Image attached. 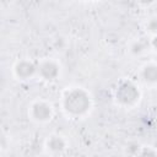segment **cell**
<instances>
[{
	"mask_svg": "<svg viewBox=\"0 0 157 157\" xmlns=\"http://www.w3.org/2000/svg\"><path fill=\"white\" fill-rule=\"evenodd\" d=\"M61 108L66 117L78 119L86 117L92 108V98L82 87H70L61 97Z\"/></svg>",
	"mask_w": 157,
	"mask_h": 157,
	"instance_id": "cell-1",
	"label": "cell"
},
{
	"mask_svg": "<svg viewBox=\"0 0 157 157\" xmlns=\"http://www.w3.org/2000/svg\"><path fill=\"white\" fill-rule=\"evenodd\" d=\"M114 98L117 104L123 108H134L141 98V92L139 87L131 81H123L115 88Z\"/></svg>",
	"mask_w": 157,
	"mask_h": 157,
	"instance_id": "cell-2",
	"label": "cell"
},
{
	"mask_svg": "<svg viewBox=\"0 0 157 157\" xmlns=\"http://www.w3.org/2000/svg\"><path fill=\"white\" fill-rule=\"evenodd\" d=\"M54 115L53 105L44 99H36L31 103L28 109V117L32 121L38 124H45L52 120Z\"/></svg>",
	"mask_w": 157,
	"mask_h": 157,
	"instance_id": "cell-3",
	"label": "cell"
},
{
	"mask_svg": "<svg viewBox=\"0 0 157 157\" xmlns=\"http://www.w3.org/2000/svg\"><path fill=\"white\" fill-rule=\"evenodd\" d=\"M37 76H39L40 80L47 82H53L58 80L60 76V64L53 58L42 59L38 63Z\"/></svg>",
	"mask_w": 157,
	"mask_h": 157,
	"instance_id": "cell-4",
	"label": "cell"
},
{
	"mask_svg": "<svg viewBox=\"0 0 157 157\" xmlns=\"http://www.w3.org/2000/svg\"><path fill=\"white\" fill-rule=\"evenodd\" d=\"M37 72L38 64H36L31 59H20L12 66V74L20 81H28L37 76Z\"/></svg>",
	"mask_w": 157,
	"mask_h": 157,
	"instance_id": "cell-5",
	"label": "cell"
},
{
	"mask_svg": "<svg viewBox=\"0 0 157 157\" xmlns=\"http://www.w3.org/2000/svg\"><path fill=\"white\" fill-rule=\"evenodd\" d=\"M45 148L52 155H61L67 148V141L64 136L54 134L50 135L45 141Z\"/></svg>",
	"mask_w": 157,
	"mask_h": 157,
	"instance_id": "cell-6",
	"label": "cell"
},
{
	"mask_svg": "<svg viewBox=\"0 0 157 157\" xmlns=\"http://www.w3.org/2000/svg\"><path fill=\"white\" fill-rule=\"evenodd\" d=\"M141 78L146 85L156 86L157 85V64L156 63L145 64L141 69Z\"/></svg>",
	"mask_w": 157,
	"mask_h": 157,
	"instance_id": "cell-7",
	"label": "cell"
},
{
	"mask_svg": "<svg viewBox=\"0 0 157 157\" xmlns=\"http://www.w3.org/2000/svg\"><path fill=\"white\" fill-rule=\"evenodd\" d=\"M148 45H150V43H147V42H145V40H141V39H137V40H134V42L130 44L129 50H130V53H131L132 55L139 56V55H142V54L147 50Z\"/></svg>",
	"mask_w": 157,
	"mask_h": 157,
	"instance_id": "cell-8",
	"label": "cell"
},
{
	"mask_svg": "<svg viewBox=\"0 0 157 157\" xmlns=\"http://www.w3.org/2000/svg\"><path fill=\"white\" fill-rule=\"evenodd\" d=\"M145 29L151 36L157 34V16H153V17L147 20V22L145 25Z\"/></svg>",
	"mask_w": 157,
	"mask_h": 157,
	"instance_id": "cell-9",
	"label": "cell"
},
{
	"mask_svg": "<svg viewBox=\"0 0 157 157\" xmlns=\"http://www.w3.org/2000/svg\"><path fill=\"white\" fill-rule=\"evenodd\" d=\"M139 155H141V156H157V150H155L151 146H144V147L141 146Z\"/></svg>",
	"mask_w": 157,
	"mask_h": 157,
	"instance_id": "cell-10",
	"label": "cell"
},
{
	"mask_svg": "<svg viewBox=\"0 0 157 157\" xmlns=\"http://www.w3.org/2000/svg\"><path fill=\"white\" fill-rule=\"evenodd\" d=\"M140 148H141V146L139 144H136V142L135 144H130L129 147H128V152L131 153V155H139Z\"/></svg>",
	"mask_w": 157,
	"mask_h": 157,
	"instance_id": "cell-11",
	"label": "cell"
},
{
	"mask_svg": "<svg viewBox=\"0 0 157 157\" xmlns=\"http://www.w3.org/2000/svg\"><path fill=\"white\" fill-rule=\"evenodd\" d=\"M155 1H156V0H137V2H139L141 6H144V7H148V6L153 5Z\"/></svg>",
	"mask_w": 157,
	"mask_h": 157,
	"instance_id": "cell-12",
	"label": "cell"
},
{
	"mask_svg": "<svg viewBox=\"0 0 157 157\" xmlns=\"http://www.w3.org/2000/svg\"><path fill=\"white\" fill-rule=\"evenodd\" d=\"M150 47H151L153 50L157 52V34L152 36V38H151V40H150Z\"/></svg>",
	"mask_w": 157,
	"mask_h": 157,
	"instance_id": "cell-13",
	"label": "cell"
}]
</instances>
